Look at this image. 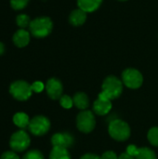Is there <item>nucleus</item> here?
Here are the masks:
<instances>
[{"label":"nucleus","instance_id":"nucleus-1","mask_svg":"<svg viewBox=\"0 0 158 159\" xmlns=\"http://www.w3.org/2000/svg\"><path fill=\"white\" fill-rule=\"evenodd\" d=\"M102 91L100 93L101 96L112 101L118 98L123 91V83L115 75L106 77L102 83Z\"/></svg>","mask_w":158,"mask_h":159},{"label":"nucleus","instance_id":"nucleus-2","mask_svg":"<svg viewBox=\"0 0 158 159\" xmlns=\"http://www.w3.org/2000/svg\"><path fill=\"white\" fill-rule=\"evenodd\" d=\"M31 34L37 37V38H43L47 36L53 28V23L51 20L47 17H41L34 19V20H31V23L29 25Z\"/></svg>","mask_w":158,"mask_h":159},{"label":"nucleus","instance_id":"nucleus-3","mask_svg":"<svg viewBox=\"0 0 158 159\" xmlns=\"http://www.w3.org/2000/svg\"><path fill=\"white\" fill-rule=\"evenodd\" d=\"M108 131L110 136L118 142H124L130 136L129 126L128 123L120 119H115L111 121L108 127Z\"/></svg>","mask_w":158,"mask_h":159},{"label":"nucleus","instance_id":"nucleus-4","mask_svg":"<svg viewBox=\"0 0 158 159\" xmlns=\"http://www.w3.org/2000/svg\"><path fill=\"white\" fill-rule=\"evenodd\" d=\"M32 85L24 80H17L9 87V93L14 99L20 102L27 101L33 93Z\"/></svg>","mask_w":158,"mask_h":159},{"label":"nucleus","instance_id":"nucleus-5","mask_svg":"<svg viewBox=\"0 0 158 159\" xmlns=\"http://www.w3.org/2000/svg\"><path fill=\"white\" fill-rule=\"evenodd\" d=\"M31 143V139L28 133L22 129L14 132L9 140V146L13 152H23Z\"/></svg>","mask_w":158,"mask_h":159},{"label":"nucleus","instance_id":"nucleus-6","mask_svg":"<svg viewBox=\"0 0 158 159\" xmlns=\"http://www.w3.org/2000/svg\"><path fill=\"white\" fill-rule=\"evenodd\" d=\"M28 129L32 134L35 136H43L48 132L50 129V121L44 116H36L30 120Z\"/></svg>","mask_w":158,"mask_h":159},{"label":"nucleus","instance_id":"nucleus-7","mask_svg":"<svg viewBox=\"0 0 158 159\" xmlns=\"http://www.w3.org/2000/svg\"><path fill=\"white\" fill-rule=\"evenodd\" d=\"M76 126L81 132L84 133L91 132L96 126L95 116L92 114V112L85 110L79 113L76 117Z\"/></svg>","mask_w":158,"mask_h":159},{"label":"nucleus","instance_id":"nucleus-8","mask_svg":"<svg viewBox=\"0 0 158 159\" xmlns=\"http://www.w3.org/2000/svg\"><path fill=\"white\" fill-rule=\"evenodd\" d=\"M123 83L129 89H138L142 85L143 77L142 75L136 69L129 68L126 69L122 74Z\"/></svg>","mask_w":158,"mask_h":159},{"label":"nucleus","instance_id":"nucleus-9","mask_svg":"<svg viewBox=\"0 0 158 159\" xmlns=\"http://www.w3.org/2000/svg\"><path fill=\"white\" fill-rule=\"evenodd\" d=\"M46 90L48 97L52 100H60L62 96V84L57 78H50L46 84Z\"/></svg>","mask_w":158,"mask_h":159},{"label":"nucleus","instance_id":"nucleus-10","mask_svg":"<svg viewBox=\"0 0 158 159\" xmlns=\"http://www.w3.org/2000/svg\"><path fill=\"white\" fill-rule=\"evenodd\" d=\"M74 139L69 133H56L51 138V143L53 147H62V148H70L74 144Z\"/></svg>","mask_w":158,"mask_h":159},{"label":"nucleus","instance_id":"nucleus-11","mask_svg":"<svg viewBox=\"0 0 158 159\" xmlns=\"http://www.w3.org/2000/svg\"><path fill=\"white\" fill-rule=\"evenodd\" d=\"M112 109V102L110 100L101 96L99 94L98 99L93 103V110L99 116L107 115Z\"/></svg>","mask_w":158,"mask_h":159},{"label":"nucleus","instance_id":"nucleus-12","mask_svg":"<svg viewBox=\"0 0 158 159\" xmlns=\"http://www.w3.org/2000/svg\"><path fill=\"white\" fill-rule=\"evenodd\" d=\"M13 42L19 48L27 46L30 42V34L24 29H20L13 35Z\"/></svg>","mask_w":158,"mask_h":159},{"label":"nucleus","instance_id":"nucleus-13","mask_svg":"<svg viewBox=\"0 0 158 159\" xmlns=\"http://www.w3.org/2000/svg\"><path fill=\"white\" fill-rule=\"evenodd\" d=\"M86 20H87V12H85L80 8L72 11L69 17V21L74 26L82 25L86 21Z\"/></svg>","mask_w":158,"mask_h":159},{"label":"nucleus","instance_id":"nucleus-14","mask_svg":"<svg viewBox=\"0 0 158 159\" xmlns=\"http://www.w3.org/2000/svg\"><path fill=\"white\" fill-rule=\"evenodd\" d=\"M102 2V0H77V5L85 12H93L101 6Z\"/></svg>","mask_w":158,"mask_h":159},{"label":"nucleus","instance_id":"nucleus-15","mask_svg":"<svg viewBox=\"0 0 158 159\" xmlns=\"http://www.w3.org/2000/svg\"><path fill=\"white\" fill-rule=\"evenodd\" d=\"M74 104L81 110H86L89 106V100L86 93L84 92H77L74 94Z\"/></svg>","mask_w":158,"mask_h":159},{"label":"nucleus","instance_id":"nucleus-16","mask_svg":"<svg viewBox=\"0 0 158 159\" xmlns=\"http://www.w3.org/2000/svg\"><path fill=\"white\" fill-rule=\"evenodd\" d=\"M13 123L20 129H25L30 124V118L25 113L19 112V113H16L14 115Z\"/></svg>","mask_w":158,"mask_h":159},{"label":"nucleus","instance_id":"nucleus-17","mask_svg":"<svg viewBox=\"0 0 158 159\" xmlns=\"http://www.w3.org/2000/svg\"><path fill=\"white\" fill-rule=\"evenodd\" d=\"M49 159H71V156L66 148L53 147L49 154Z\"/></svg>","mask_w":158,"mask_h":159},{"label":"nucleus","instance_id":"nucleus-18","mask_svg":"<svg viewBox=\"0 0 158 159\" xmlns=\"http://www.w3.org/2000/svg\"><path fill=\"white\" fill-rule=\"evenodd\" d=\"M135 159H157V157L153 150L147 147H143L139 149V153L136 156Z\"/></svg>","mask_w":158,"mask_h":159},{"label":"nucleus","instance_id":"nucleus-19","mask_svg":"<svg viewBox=\"0 0 158 159\" xmlns=\"http://www.w3.org/2000/svg\"><path fill=\"white\" fill-rule=\"evenodd\" d=\"M148 141L150 142L151 144H153L154 146H158V128L155 127L152 128L149 131H148Z\"/></svg>","mask_w":158,"mask_h":159},{"label":"nucleus","instance_id":"nucleus-20","mask_svg":"<svg viewBox=\"0 0 158 159\" xmlns=\"http://www.w3.org/2000/svg\"><path fill=\"white\" fill-rule=\"evenodd\" d=\"M16 21H17L18 26H20V28H25L28 25H30V23H31L29 16H27L25 14H20V15L17 16Z\"/></svg>","mask_w":158,"mask_h":159},{"label":"nucleus","instance_id":"nucleus-21","mask_svg":"<svg viewBox=\"0 0 158 159\" xmlns=\"http://www.w3.org/2000/svg\"><path fill=\"white\" fill-rule=\"evenodd\" d=\"M60 103H61V105L63 108L70 109L74 105V101H73V99L70 96H68V95H62L61 97V99H60Z\"/></svg>","mask_w":158,"mask_h":159},{"label":"nucleus","instance_id":"nucleus-22","mask_svg":"<svg viewBox=\"0 0 158 159\" xmlns=\"http://www.w3.org/2000/svg\"><path fill=\"white\" fill-rule=\"evenodd\" d=\"M21 159H45L42 153L38 150H32L27 152Z\"/></svg>","mask_w":158,"mask_h":159},{"label":"nucleus","instance_id":"nucleus-23","mask_svg":"<svg viewBox=\"0 0 158 159\" xmlns=\"http://www.w3.org/2000/svg\"><path fill=\"white\" fill-rule=\"evenodd\" d=\"M28 2L29 0H10V5L14 9L20 10L24 8L28 4Z\"/></svg>","mask_w":158,"mask_h":159},{"label":"nucleus","instance_id":"nucleus-24","mask_svg":"<svg viewBox=\"0 0 158 159\" xmlns=\"http://www.w3.org/2000/svg\"><path fill=\"white\" fill-rule=\"evenodd\" d=\"M44 89H45V85L40 81H35L34 83L32 84V89L34 92L40 93L41 91H43Z\"/></svg>","mask_w":158,"mask_h":159},{"label":"nucleus","instance_id":"nucleus-25","mask_svg":"<svg viewBox=\"0 0 158 159\" xmlns=\"http://www.w3.org/2000/svg\"><path fill=\"white\" fill-rule=\"evenodd\" d=\"M0 159H20V157H19V156L15 152L7 151V152L2 154Z\"/></svg>","mask_w":158,"mask_h":159},{"label":"nucleus","instance_id":"nucleus-26","mask_svg":"<svg viewBox=\"0 0 158 159\" xmlns=\"http://www.w3.org/2000/svg\"><path fill=\"white\" fill-rule=\"evenodd\" d=\"M139 149L140 148H138V147H136L135 145H133V144H131V145H129V146H128L127 147V154H129V156H131V157H133L134 158L136 157V156L138 155V153H139Z\"/></svg>","mask_w":158,"mask_h":159},{"label":"nucleus","instance_id":"nucleus-27","mask_svg":"<svg viewBox=\"0 0 158 159\" xmlns=\"http://www.w3.org/2000/svg\"><path fill=\"white\" fill-rule=\"evenodd\" d=\"M102 159H118V157L116 156V154L113 151H107L104 154H102V156L101 157Z\"/></svg>","mask_w":158,"mask_h":159},{"label":"nucleus","instance_id":"nucleus-28","mask_svg":"<svg viewBox=\"0 0 158 159\" xmlns=\"http://www.w3.org/2000/svg\"><path fill=\"white\" fill-rule=\"evenodd\" d=\"M80 159H102L101 157L97 156V155H94V154H86L84 156L81 157Z\"/></svg>","mask_w":158,"mask_h":159},{"label":"nucleus","instance_id":"nucleus-29","mask_svg":"<svg viewBox=\"0 0 158 159\" xmlns=\"http://www.w3.org/2000/svg\"><path fill=\"white\" fill-rule=\"evenodd\" d=\"M118 159H135L133 157H131V156H129V154H127V153H123V154H121L119 157H118Z\"/></svg>","mask_w":158,"mask_h":159},{"label":"nucleus","instance_id":"nucleus-30","mask_svg":"<svg viewBox=\"0 0 158 159\" xmlns=\"http://www.w3.org/2000/svg\"><path fill=\"white\" fill-rule=\"evenodd\" d=\"M5 51V47H4V44L2 42H0V55H2Z\"/></svg>","mask_w":158,"mask_h":159},{"label":"nucleus","instance_id":"nucleus-31","mask_svg":"<svg viewBox=\"0 0 158 159\" xmlns=\"http://www.w3.org/2000/svg\"><path fill=\"white\" fill-rule=\"evenodd\" d=\"M120 1H126V0H120Z\"/></svg>","mask_w":158,"mask_h":159}]
</instances>
